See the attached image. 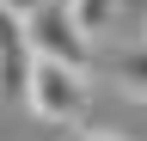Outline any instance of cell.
I'll use <instances>...</instances> for the list:
<instances>
[{
  "label": "cell",
  "mask_w": 147,
  "mask_h": 141,
  "mask_svg": "<svg viewBox=\"0 0 147 141\" xmlns=\"http://www.w3.org/2000/svg\"><path fill=\"white\" fill-rule=\"evenodd\" d=\"M18 98L31 104V117H37V123L67 129V123H80V117H86V104H92V80L80 74V67H61V61H31L25 92H18Z\"/></svg>",
  "instance_id": "obj_1"
},
{
  "label": "cell",
  "mask_w": 147,
  "mask_h": 141,
  "mask_svg": "<svg viewBox=\"0 0 147 141\" xmlns=\"http://www.w3.org/2000/svg\"><path fill=\"white\" fill-rule=\"evenodd\" d=\"M31 43H25V25L0 12V98H18L25 92V74H31Z\"/></svg>",
  "instance_id": "obj_3"
},
{
  "label": "cell",
  "mask_w": 147,
  "mask_h": 141,
  "mask_svg": "<svg viewBox=\"0 0 147 141\" xmlns=\"http://www.w3.org/2000/svg\"><path fill=\"white\" fill-rule=\"evenodd\" d=\"M37 6H43V0H0V12H6V19H18V25H25Z\"/></svg>",
  "instance_id": "obj_6"
},
{
  "label": "cell",
  "mask_w": 147,
  "mask_h": 141,
  "mask_svg": "<svg viewBox=\"0 0 147 141\" xmlns=\"http://www.w3.org/2000/svg\"><path fill=\"white\" fill-rule=\"evenodd\" d=\"M110 74H117V86H129L135 98H147V49H129V55L110 61Z\"/></svg>",
  "instance_id": "obj_5"
},
{
  "label": "cell",
  "mask_w": 147,
  "mask_h": 141,
  "mask_svg": "<svg viewBox=\"0 0 147 141\" xmlns=\"http://www.w3.org/2000/svg\"><path fill=\"white\" fill-rule=\"evenodd\" d=\"M67 12H74V25L86 31V43H98L110 25H117V0H67Z\"/></svg>",
  "instance_id": "obj_4"
},
{
  "label": "cell",
  "mask_w": 147,
  "mask_h": 141,
  "mask_svg": "<svg viewBox=\"0 0 147 141\" xmlns=\"http://www.w3.org/2000/svg\"><path fill=\"white\" fill-rule=\"evenodd\" d=\"M74 141H117V135H104V129H80Z\"/></svg>",
  "instance_id": "obj_7"
},
{
  "label": "cell",
  "mask_w": 147,
  "mask_h": 141,
  "mask_svg": "<svg viewBox=\"0 0 147 141\" xmlns=\"http://www.w3.org/2000/svg\"><path fill=\"white\" fill-rule=\"evenodd\" d=\"M25 43H31V55L37 61H61V67H92V43H86V31L74 25V12H67V0H43V6L25 19Z\"/></svg>",
  "instance_id": "obj_2"
}]
</instances>
